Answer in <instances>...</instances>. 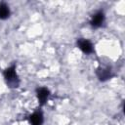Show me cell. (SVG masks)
<instances>
[{
	"label": "cell",
	"instance_id": "obj_1",
	"mask_svg": "<svg viewBox=\"0 0 125 125\" xmlns=\"http://www.w3.org/2000/svg\"><path fill=\"white\" fill-rule=\"evenodd\" d=\"M4 76L8 82L9 85H12V87H17L18 82L17 81V74H16V67L15 65L7 68L4 72Z\"/></svg>",
	"mask_w": 125,
	"mask_h": 125
},
{
	"label": "cell",
	"instance_id": "obj_2",
	"mask_svg": "<svg viewBox=\"0 0 125 125\" xmlns=\"http://www.w3.org/2000/svg\"><path fill=\"white\" fill-rule=\"evenodd\" d=\"M78 47L84 52V53H91L93 51V46L90 43V41L85 40V39H79L77 41Z\"/></svg>",
	"mask_w": 125,
	"mask_h": 125
},
{
	"label": "cell",
	"instance_id": "obj_3",
	"mask_svg": "<svg viewBox=\"0 0 125 125\" xmlns=\"http://www.w3.org/2000/svg\"><path fill=\"white\" fill-rule=\"evenodd\" d=\"M49 96V90L46 88H40L37 90V97L40 104H44Z\"/></svg>",
	"mask_w": 125,
	"mask_h": 125
},
{
	"label": "cell",
	"instance_id": "obj_4",
	"mask_svg": "<svg viewBox=\"0 0 125 125\" xmlns=\"http://www.w3.org/2000/svg\"><path fill=\"white\" fill-rule=\"evenodd\" d=\"M104 19V14H103L102 12H99V13H97V14H96V15L93 17L92 21H91V24H92L93 26L98 27V26H100V25L103 23Z\"/></svg>",
	"mask_w": 125,
	"mask_h": 125
},
{
	"label": "cell",
	"instance_id": "obj_5",
	"mask_svg": "<svg viewBox=\"0 0 125 125\" xmlns=\"http://www.w3.org/2000/svg\"><path fill=\"white\" fill-rule=\"evenodd\" d=\"M97 75L100 78V80H106L110 76V69L109 68H98Z\"/></svg>",
	"mask_w": 125,
	"mask_h": 125
},
{
	"label": "cell",
	"instance_id": "obj_6",
	"mask_svg": "<svg viewBox=\"0 0 125 125\" xmlns=\"http://www.w3.org/2000/svg\"><path fill=\"white\" fill-rule=\"evenodd\" d=\"M30 121H31V124L32 125H41L42 122H43L42 114L39 113V112H36V113L32 114L30 116Z\"/></svg>",
	"mask_w": 125,
	"mask_h": 125
},
{
	"label": "cell",
	"instance_id": "obj_7",
	"mask_svg": "<svg viewBox=\"0 0 125 125\" xmlns=\"http://www.w3.org/2000/svg\"><path fill=\"white\" fill-rule=\"evenodd\" d=\"M10 15V11H9V8L6 4L2 3L0 4V19L4 20V19H7Z\"/></svg>",
	"mask_w": 125,
	"mask_h": 125
}]
</instances>
